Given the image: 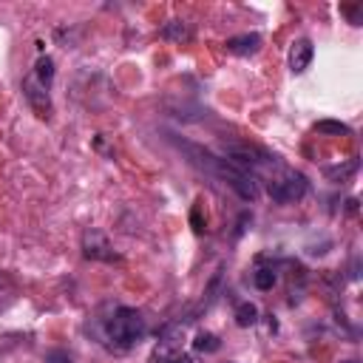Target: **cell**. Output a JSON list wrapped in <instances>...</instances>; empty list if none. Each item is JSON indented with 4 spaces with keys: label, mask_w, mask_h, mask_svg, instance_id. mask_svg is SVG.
Masks as SVG:
<instances>
[{
    "label": "cell",
    "mask_w": 363,
    "mask_h": 363,
    "mask_svg": "<svg viewBox=\"0 0 363 363\" xmlns=\"http://www.w3.org/2000/svg\"><path fill=\"white\" fill-rule=\"evenodd\" d=\"M182 147L187 150V156H190V162H193L196 167H201V170L210 173L213 179L224 182L238 199H244V201H255V196H258V184H255V179H252L247 170H241V167L233 164L230 159L216 156V153H210V150H204V147H199V145L182 142Z\"/></svg>",
    "instance_id": "obj_1"
},
{
    "label": "cell",
    "mask_w": 363,
    "mask_h": 363,
    "mask_svg": "<svg viewBox=\"0 0 363 363\" xmlns=\"http://www.w3.org/2000/svg\"><path fill=\"white\" fill-rule=\"evenodd\" d=\"M264 182L267 184V193L272 196V201L278 204H292V201H301L309 190V182L301 170L284 164L278 156H272L258 173H255V182Z\"/></svg>",
    "instance_id": "obj_2"
},
{
    "label": "cell",
    "mask_w": 363,
    "mask_h": 363,
    "mask_svg": "<svg viewBox=\"0 0 363 363\" xmlns=\"http://www.w3.org/2000/svg\"><path fill=\"white\" fill-rule=\"evenodd\" d=\"M145 318H142V312H136V309H130V306H119V309H113V315L108 318V323H105V335H108V340L116 346V349H130V346H136L142 337H145Z\"/></svg>",
    "instance_id": "obj_3"
},
{
    "label": "cell",
    "mask_w": 363,
    "mask_h": 363,
    "mask_svg": "<svg viewBox=\"0 0 363 363\" xmlns=\"http://www.w3.org/2000/svg\"><path fill=\"white\" fill-rule=\"evenodd\" d=\"M82 255L91 258V261H108V264L119 261V255L113 252L108 235L99 233V230H85V235H82Z\"/></svg>",
    "instance_id": "obj_4"
},
{
    "label": "cell",
    "mask_w": 363,
    "mask_h": 363,
    "mask_svg": "<svg viewBox=\"0 0 363 363\" xmlns=\"http://www.w3.org/2000/svg\"><path fill=\"white\" fill-rule=\"evenodd\" d=\"M23 96H26L28 108H31L37 116H48V113H51L48 88H45V85H40L34 77H26V79H23Z\"/></svg>",
    "instance_id": "obj_5"
},
{
    "label": "cell",
    "mask_w": 363,
    "mask_h": 363,
    "mask_svg": "<svg viewBox=\"0 0 363 363\" xmlns=\"http://www.w3.org/2000/svg\"><path fill=\"white\" fill-rule=\"evenodd\" d=\"M312 57H315V45H312V40H306V37L295 40L292 48H289V71H292V74H303V71L309 68Z\"/></svg>",
    "instance_id": "obj_6"
},
{
    "label": "cell",
    "mask_w": 363,
    "mask_h": 363,
    "mask_svg": "<svg viewBox=\"0 0 363 363\" xmlns=\"http://www.w3.org/2000/svg\"><path fill=\"white\" fill-rule=\"evenodd\" d=\"M227 51L230 54H238V57H250V54H255L258 48H261V34H235V37H230L227 43Z\"/></svg>",
    "instance_id": "obj_7"
},
{
    "label": "cell",
    "mask_w": 363,
    "mask_h": 363,
    "mask_svg": "<svg viewBox=\"0 0 363 363\" xmlns=\"http://www.w3.org/2000/svg\"><path fill=\"white\" fill-rule=\"evenodd\" d=\"M162 37L173 40V43H182V40H190V28L182 20H170V23L162 26Z\"/></svg>",
    "instance_id": "obj_8"
},
{
    "label": "cell",
    "mask_w": 363,
    "mask_h": 363,
    "mask_svg": "<svg viewBox=\"0 0 363 363\" xmlns=\"http://www.w3.org/2000/svg\"><path fill=\"white\" fill-rule=\"evenodd\" d=\"M255 320H258V309H255V303L244 301V303H238V306H235V323H238L241 329L255 326Z\"/></svg>",
    "instance_id": "obj_9"
},
{
    "label": "cell",
    "mask_w": 363,
    "mask_h": 363,
    "mask_svg": "<svg viewBox=\"0 0 363 363\" xmlns=\"http://www.w3.org/2000/svg\"><path fill=\"white\" fill-rule=\"evenodd\" d=\"M34 79H37L40 85H45V88H48V82L54 79V60H51V57H40V60H37Z\"/></svg>",
    "instance_id": "obj_10"
},
{
    "label": "cell",
    "mask_w": 363,
    "mask_h": 363,
    "mask_svg": "<svg viewBox=\"0 0 363 363\" xmlns=\"http://www.w3.org/2000/svg\"><path fill=\"white\" fill-rule=\"evenodd\" d=\"M275 281H278V278H275V269H272V267H261V269H255V272H252V284H255L261 292L272 289V286H275Z\"/></svg>",
    "instance_id": "obj_11"
},
{
    "label": "cell",
    "mask_w": 363,
    "mask_h": 363,
    "mask_svg": "<svg viewBox=\"0 0 363 363\" xmlns=\"http://www.w3.org/2000/svg\"><path fill=\"white\" fill-rule=\"evenodd\" d=\"M193 346H196L199 352H216L221 343H218V337H216L213 332H199L196 340H193Z\"/></svg>",
    "instance_id": "obj_12"
},
{
    "label": "cell",
    "mask_w": 363,
    "mask_h": 363,
    "mask_svg": "<svg viewBox=\"0 0 363 363\" xmlns=\"http://www.w3.org/2000/svg\"><path fill=\"white\" fill-rule=\"evenodd\" d=\"M354 170H357V162H349L346 167H326V176H329V179H335V182H337V179L343 182V179H346L349 173H354Z\"/></svg>",
    "instance_id": "obj_13"
},
{
    "label": "cell",
    "mask_w": 363,
    "mask_h": 363,
    "mask_svg": "<svg viewBox=\"0 0 363 363\" xmlns=\"http://www.w3.org/2000/svg\"><path fill=\"white\" fill-rule=\"evenodd\" d=\"M315 130H318V133H349V128L340 125V122H318Z\"/></svg>",
    "instance_id": "obj_14"
},
{
    "label": "cell",
    "mask_w": 363,
    "mask_h": 363,
    "mask_svg": "<svg viewBox=\"0 0 363 363\" xmlns=\"http://www.w3.org/2000/svg\"><path fill=\"white\" fill-rule=\"evenodd\" d=\"M167 363H199V357H196V354H190V352H179V354L167 357Z\"/></svg>",
    "instance_id": "obj_15"
},
{
    "label": "cell",
    "mask_w": 363,
    "mask_h": 363,
    "mask_svg": "<svg viewBox=\"0 0 363 363\" xmlns=\"http://www.w3.org/2000/svg\"><path fill=\"white\" fill-rule=\"evenodd\" d=\"M45 360H48V363H71V357H68V354H62V352H48V354H45Z\"/></svg>",
    "instance_id": "obj_16"
},
{
    "label": "cell",
    "mask_w": 363,
    "mask_h": 363,
    "mask_svg": "<svg viewBox=\"0 0 363 363\" xmlns=\"http://www.w3.org/2000/svg\"><path fill=\"white\" fill-rule=\"evenodd\" d=\"M343 14L352 17V26H360V9H343Z\"/></svg>",
    "instance_id": "obj_17"
},
{
    "label": "cell",
    "mask_w": 363,
    "mask_h": 363,
    "mask_svg": "<svg viewBox=\"0 0 363 363\" xmlns=\"http://www.w3.org/2000/svg\"><path fill=\"white\" fill-rule=\"evenodd\" d=\"M343 363H357V360H343Z\"/></svg>",
    "instance_id": "obj_18"
}]
</instances>
